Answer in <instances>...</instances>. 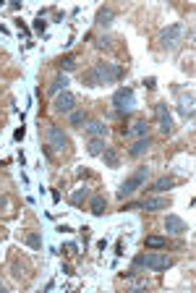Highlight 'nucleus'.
Segmentation results:
<instances>
[{
  "label": "nucleus",
  "mask_w": 196,
  "mask_h": 293,
  "mask_svg": "<svg viewBox=\"0 0 196 293\" xmlns=\"http://www.w3.org/2000/svg\"><path fill=\"white\" fill-rule=\"evenodd\" d=\"M123 76V68L115 63H97L94 68H89L84 74V84L86 87H102V84H115Z\"/></svg>",
  "instance_id": "nucleus-1"
},
{
  "label": "nucleus",
  "mask_w": 196,
  "mask_h": 293,
  "mask_svg": "<svg viewBox=\"0 0 196 293\" xmlns=\"http://www.w3.org/2000/svg\"><path fill=\"white\" fill-rule=\"evenodd\" d=\"M142 267H149L152 272H165V269L172 267V256L157 254V251H152V254H139L134 259V269H131V272H139Z\"/></svg>",
  "instance_id": "nucleus-2"
},
{
  "label": "nucleus",
  "mask_w": 196,
  "mask_h": 293,
  "mask_svg": "<svg viewBox=\"0 0 196 293\" xmlns=\"http://www.w3.org/2000/svg\"><path fill=\"white\" fill-rule=\"evenodd\" d=\"M183 34H186V24H170L157 34V45L162 50H172L183 42Z\"/></svg>",
  "instance_id": "nucleus-3"
},
{
  "label": "nucleus",
  "mask_w": 196,
  "mask_h": 293,
  "mask_svg": "<svg viewBox=\"0 0 196 293\" xmlns=\"http://www.w3.org/2000/svg\"><path fill=\"white\" fill-rule=\"evenodd\" d=\"M146 178H149V168H139L134 175H128V178L120 183V189H118V199H128V196H134V194L146 183Z\"/></svg>",
  "instance_id": "nucleus-4"
},
{
  "label": "nucleus",
  "mask_w": 196,
  "mask_h": 293,
  "mask_svg": "<svg viewBox=\"0 0 196 293\" xmlns=\"http://www.w3.org/2000/svg\"><path fill=\"white\" fill-rule=\"evenodd\" d=\"M112 108H115V113H134V108H136V95H134V89L131 87H120L118 92L112 95Z\"/></svg>",
  "instance_id": "nucleus-5"
},
{
  "label": "nucleus",
  "mask_w": 196,
  "mask_h": 293,
  "mask_svg": "<svg viewBox=\"0 0 196 293\" xmlns=\"http://www.w3.org/2000/svg\"><path fill=\"white\" fill-rule=\"evenodd\" d=\"M44 136H48V144H50L52 149H58V152H63L66 144H68L66 134H63L58 126H52V123H48V128H44Z\"/></svg>",
  "instance_id": "nucleus-6"
},
{
  "label": "nucleus",
  "mask_w": 196,
  "mask_h": 293,
  "mask_svg": "<svg viewBox=\"0 0 196 293\" xmlns=\"http://www.w3.org/2000/svg\"><path fill=\"white\" fill-rule=\"evenodd\" d=\"M154 115H157L160 131H162V134H172V115H170V110H168V105L157 102V105H154Z\"/></svg>",
  "instance_id": "nucleus-7"
},
{
  "label": "nucleus",
  "mask_w": 196,
  "mask_h": 293,
  "mask_svg": "<svg viewBox=\"0 0 196 293\" xmlns=\"http://www.w3.org/2000/svg\"><path fill=\"white\" fill-rule=\"evenodd\" d=\"M52 108L58 113H74L76 110V97L71 95V92H63V95H55V102H52Z\"/></svg>",
  "instance_id": "nucleus-8"
},
{
  "label": "nucleus",
  "mask_w": 196,
  "mask_h": 293,
  "mask_svg": "<svg viewBox=\"0 0 196 293\" xmlns=\"http://www.w3.org/2000/svg\"><path fill=\"white\" fill-rule=\"evenodd\" d=\"M165 230L172 233V236H183V233L188 230V225H186V222H183L178 215H168V220H165Z\"/></svg>",
  "instance_id": "nucleus-9"
},
{
  "label": "nucleus",
  "mask_w": 196,
  "mask_h": 293,
  "mask_svg": "<svg viewBox=\"0 0 196 293\" xmlns=\"http://www.w3.org/2000/svg\"><path fill=\"white\" fill-rule=\"evenodd\" d=\"M178 113L183 115V118H194V95L191 92L178 97Z\"/></svg>",
  "instance_id": "nucleus-10"
},
{
  "label": "nucleus",
  "mask_w": 196,
  "mask_h": 293,
  "mask_svg": "<svg viewBox=\"0 0 196 293\" xmlns=\"http://www.w3.org/2000/svg\"><path fill=\"white\" fill-rule=\"evenodd\" d=\"M149 147H152V139L142 136V139H136V142L128 147V155L131 157H142V155H146V152H149Z\"/></svg>",
  "instance_id": "nucleus-11"
},
{
  "label": "nucleus",
  "mask_w": 196,
  "mask_h": 293,
  "mask_svg": "<svg viewBox=\"0 0 196 293\" xmlns=\"http://www.w3.org/2000/svg\"><path fill=\"white\" fill-rule=\"evenodd\" d=\"M105 209H108V199L102 196V194H94L89 199V212L94 215V217H102L105 215Z\"/></svg>",
  "instance_id": "nucleus-12"
},
{
  "label": "nucleus",
  "mask_w": 196,
  "mask_h": 293,
  "mask_svg": "<svg viewBox=\"0 0 196 293\" xmlns=\"http://www.w3.org/2000/svg\"><path fill=\"white\" fill-rule=\"evenodd\" d=\"M112 19H115V11H112V8H100L94 24H97L100 29H108V27L112 24Z\"/></svg>",
  "instance_id": "nucleus-13"
},
{
  "label": "nucleus",
  "mask_w": 196,
  "mask_h": 293,
  "mask_svg": "<svg viewBox=\"0 0 196 293\" xmlns=\"http://www.w3.org/2000/svg\"><path fill=\"white\" fill-rule=\"evenodd\" d=\"M84 131H86V136H89V139H105V134H108V126L102 123V121H92V123L84 128Z\"/></svg>",
  "instance_id": "nucleus-14"
},
{
  "label": "nucleus",
  "mask_w": 196,
  "mask_h": 293,
  "mask_svg": "<svg viewBox=\"0 0 196 293\" xmlns=\"http://www.w3.org/2000/svg\"><path fill=\"white\" fill-rule=\"evenodd\" d=\"M146 128H149V126H146V121H134V123H131V128H126L123 134L128 136V139H134V136H139V139H142V136H146Z\"/></svg>",
  "instance_id": "nucleus-15"
},
{
  "label": "nucleus",
  "mask_w": 196,
  "mask_h": 293,
  "mask_svg": "<svg viewBox=\"0 0 196 293\" xmlns=\"http://www.w3.org/2000/svg\"><path fill=\"white\" fill-rule=\"evenodd\" d=\"M165 207H168L165 196H152V199H146V202H142V209H149V212H157V209H165Z\"/></svg>",
  "instance_id": "nucleus-16"
},
{
  "label": "nucleus",
  "mask_w": 196,
  "mask_h": 293,
  "mask_svg": "<svg viewBox=\"0 0 196 293\" xmlns=\"http://www.w3.org/2000/svg\"><path fill=\"white\" fill-rule=\"evenodd\" d=\"M108 149V144H105V139H89V144H86V152L92 157H100L102 152Z\"/></svg>",
  "instance_id": "nucleus-17"
},
{
  "label": "nucleus",
  "mask_w": 196,
  "mask_h": 293,
  "mask_svg": "<svg viewBox=\"0 0 196 293\" xmlns=\"http://www.w3.org/2000/svg\"><path fill=\"white\" fill-rule=\"evenodd\" d=\"M172 186H176V181H172L170 178V175H162V178H157L154 183H152V189H149V191H168V189H172Z\"/></svg>",
  "instance_id": "nucleus-18"
},
{
  "label": "nucleus",
  "mask_w": 196,
  "mask_h": 293,
  "mask_svg": "<svg viewBox=\"0 0 196 293\" xmlns=\"http://www.w3.org/2000/svg\"><path fill=\"white\" fill-rule=\"evenodd\" d=\"M66 87H68V79H66V76H58L52 84L48 87V95L55 97V95H60V92H66Z\"/></svg>",
  "instance_id": "nucleus-19"
},
{
  "label": "nucleus",
  "mask_w": 196,
  "mask_h": 293,
  "mask_svg": "<svg viewBox=\"0 0 196 293\" xmlns=\"http://www.w3.org/2000/svg\"><path fill=\"white\" fill-rule=\"evenodd\" d=\"M100 157H105V162H108L110 168H118V165H120V157H118V152H115V149H112L110 144H108V149L102 152Z\"/></svg>",
  "instance_id": "nucleus-20"
},
{
  "label": "nucleus",
  "mask_w": 196,
  "mask_h": 293,
  "mask_svg": "<svg viewBox=\"0 0 196 293\" xmlns=\"http://www.w3.org/2000/svg\"><path fill=\"white\" fill-rule=\"evenodd\" d=\"M84 199H89V189L86 186H78V189L71 194V204H82Z\"/></svg>",
  "instance_id": "nucleus-21"
},
{
  "label": "nucleus",
  "mask_w": 196,
  "mask_h": 293,
  "mask_svg": "<svg viewBox=\"0 0 196 293\" xmlns=\"http://www.w3.org/2000/svg\"><path fill=\"white\" fill-rule=\"evenodd\" d=\"M168 241L162 236H146V249H165Z\"/></svg>",
  "instance_id": "nucleus-22"
},
{
  "label": "nucleus",
  "mask_w": 196,
  "mask_h": 293,
  "mask_svg": "<svg viewBox=\"0 0 196 293\" xmlns=\"http://www.w3.org/2000/svg\"><path fill=\"white\" fill-rule=\"evenodd\" d=\"M68 121H71V126H82V123H86V113L74 110V113H68Z\"/></svg>",
  "instance_id": "nucleus-23"
},
{
  "label": "nucleus",
  "mask_w": 196,
  "mask_h": 293,
  "mask_svg": "<svg viewBox=\"0 0 196 293\" xmlns=\"http://www.w3.org/2000/svg\"><path fill=\"white\" fill-rule=\"evenodd\" d=\"M24 241L32 246V249H42V238H40L34 230H32V233H26V236H24Z\"/></svg>",
  "instance_id": "nucleus-24"
},
{
  "label": "nucleus",
  "mask_w": 196,
  "mask_h": 293,
  "mask_svg": "<svg viewBox=\"0 0 196 293\" xmlns=\"http://www.w3.org/2000/svg\"><path fill=\"white\" fill-rule=\"evenodd\" d=\"M58 66H60V68H63V71H76V61H74V58H71V55H66V58H60V63H58Z\"/></svg>",
  "instance_id": "nucleus-25"
},
{
  "label": "nucleus",
  "mask_w": 196,
  "mask_h": 293,
  "mask_svg": "<svg viewBox=\"0 0 196 293\" xmlns=\"http://www.w3.org/2000/svg\"><path fill=\"white\" fill-rule=\"evenodd\" d=\"M110 45H112V40H110V37H100V40H97V48H100V50H108Z\"/></svg>",
  "instance_id": "nucleus-26"
},
{
  "label": "nucleus",
  "mask_w": 196,
  "mask_h": 293,
  "mask_svg": "<svg viewBox=\"0 0 196 293\" xmlns=\"http://www.w3.org/2000/svg\"><path fill=\"white\" fill-rule=\"evenodd\" d=\"M144 87H146V89H154V87H157V79H154V76L144 79Z\"/></svg>",
  "instance_id": "nucleus-27"
},
{
  "label": "nucleus",
  "mask_w": 196,
  "mask_h": 293,
  "mask_svg": "<svg viewBox=\"0 0 196 293\" xmlns=\"http://www.w3.org/2000/svg\"><path fill=\"white\" fill-rule=\"evenodd\" d=\"M76 251H78V246H76L74 241H71V243H66V254H76Z\"/></svg>",
  "instance_id": "nucleus-28"
},
{
  "label": "nucleus",
  "mask_w": 196,
  "mask_h": 293,
  "mask_svg": "<svg viewBox=\"0 0 196 293\" xmlns=\"http://www.w3.org/2000/svg\"><path fill=\"white\" fill-rule=\"evenodd\" d=\"M34 29H37V32H44V19H42V16L34 21Z\"/></svg>",
  "instance_id": "nucleus-29"
},
{
  "label": "nucleus",
  "mask_w": 196,
  "mask_h": 293,
  "mask_svg": "<svg viewBox=\"0 0 196 293\" xmlns=\"http://www.w3.org/2000/svg\"><path fill=\"white\" fill-rule=\"evenodd\" d=\"M14 139H16V142H21V139H24V126H21V128H16V134H14Z\"/></svg>",
  "instance_id": "nucleus-30"
},
{
  "label": "nucleus",
  "mask_w": 196,
  "mask_h": 293,
  "mask_svg": "<svg viewBox=\"0 0 196 293\" xmlns=\"http://www.w3.org/2000/svg\"><path fill=\"white\" fill-rule=\"evenodd\" d=\"M0 293H3V283H0Z\"/></svg>",
  "instance_id": "nucleus-31"
}]
</instances>
